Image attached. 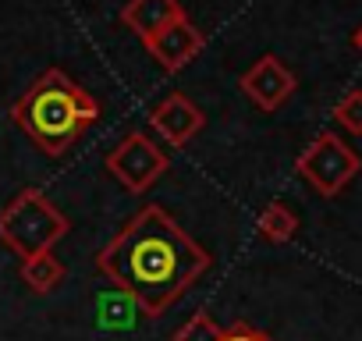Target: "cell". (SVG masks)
Instances as JSON below:
<instances>
[{
	"label": "cell",
	"mask_w": 362,
	"mask_h": 341,
	"mask_svg": "<svg viewBox=\"0 0 362 341\" xmlns=\"http://www.w3.org/2000/svg\"><path fill=\"white\" fill-rule=\"evenodd\" d=\"M214 256L163 207H142L100 253L96 270L149 320L163 316L206 270Z\"/></svg>",
	"instance_id": "obj_1"
},
{
	"label": "cell",
	"mask_w": 362,
	"mask_h": 341,
	"mask_svg": "<svg viewBox=\"0 0 362 341\" xmlns=\"http://www.w3.org/2000/svg\"><path fill=\"white\" fill-rule=\"evenodd\" d=\"M96 117V96L61 68H47L11 107L15 128H22L47 156H64Z\"/></svg>",
	"instance_id": "obj_2"
},
{
	"label": "cell",
	"mask_w": 362,
	"mask_h": 341,
	"mask_svg": "<svg viewBox=\"0 0 362 341\" xmlns=\"http://www.w3.org/2000/svg\"><path fill=\"white\" fill-rule=\"evenodd\" d=\"M68 231H71V221L43 189H22L0 210V245H8L22 260L43 249H54Z\"/></svg>",
	"instance_id": "obj_3"
},
{
	"label": "cell",
	"mask_w": 362,
	"mask_h": 341,
	"mask_svg": "<svg viewBox=\"0 0 362 341\" xmlns=\"http://www.w3.org/2000/svg\"><path fill=\"white\" fill-rule=\"evenodd\" d=\"M298 175L327 200H334L355 175H358V156L348 142H341L334 132H320L298 156Z\"/></svg>",
	"instance_id": "obj_4"
},
{
	"label": "cell",
	"mask_w": 362,
	"mask_h": 341,
	"mask_svg": "<svg viewBox=\"0 0 362 341\" xmlns=\"http://www.w3.org/2000/svg\"><path fill=\"white\" fill-rule=\"evenodd\" d=\"M167 153L149 139V135H142V132H132V135H124L110 153H107V170L110 175L128 189V192H135V196H142V192H149L163 175H167Z\"/></svg>",
	"instance_id": "obj_5"
},
{
	"label": "cell",
	"mask_w": 362,
	"mask_h": 341,
	"mask_svg": "<svg viewBox=\"0 0 362 341\" xmlns=\"http://www.w3.org/2000/svg\"><path fill=\"white\" fill-rule=\"evenodd\" d=\"M142 47L149 50V57L163 68V71H181L185 64H192L203 47H206V36L189 22V15L174 18L170 25H163L160 33H153L149 40H142Z\"/></svg>",
	"instance_id": "obj_6"
},
{
	"label": "cell",
	"mask_w": 362,
	"mask_h": 341,
	"mask_svg": "<svg viewBox=\"0 0 362 341\" xmlns=\"http://www.w3.org/2000/svg\"><path fill=\"white\" fill-rule=\"evenodd\" d=\"M153 132L167 142V146H189L203 128H206V114L181 93H170L167 100H160L149 114Z\"/></svg>",
	"instance_id": "obj_7"
},
{
	"label": "cell",
	"mask_w": 362,
	"mask_h": 341,
	"mask_svg": "<svg viewBox=\"0 0 362 341\" xmlns=\"http://www.w3.org/2000/svg\"><path fill=\"white\" fill-rule=\"evenodd\" d=\"M242 93H245L259 110L274 114V110L295 93V75H291L274 54H267V57H259V61L242 75Z\"/></svg>",
	"instance_id": "obj_8"
},
{
	"label": "cell",
	"mask_w": 362,
	"mask_h": 341,
	"mask_svg": "<svg viewBox=\"0 0 362 341\" xmlns=\"http://www.w3.org/2000/svg\"><path fill=\"white\" fill-rule=\"evenodd\" d=\"M181 15H185V8L177 0H128L121 8V25L132 29L139 40H149L153 33H160Z\"/></svg>",
	"instance_id": "obj_9"
},
{
	"label": "cell",
	"mask_w": 362,
	"mask_h": 341,
	"mask_svg": "<svg viewBox=\"0 0 362 341\" xmlns=\"http://www.w3.org/2000/svg\"><path fill=\"white\" fill-rule=\"evenodd\" d=\"M18 277H22V284H25L29 291H36V295H50V291H57V288L64 284L68 267L54 256V249H43V253L22 260Z\"/></svg>",
	"instance_id": "obj_10"
},
{
	"label": "cell",
	"mask_w": 362,
	"mask_h": 341,
	"mask_svg": "<svg viewBox=\"0 0 362 341\" xmlns=\"http://www.w3.org/2000/svg\"><path fill=\"white\" fill-rule=\"evenodd\" d=\"M256 228H259V235H263L270 245H284V242L295 238L298 217H295V210H291L288 203H267V207L259 210V217H256Z\"/></svg>",
	"instance_id": "obj_11"
},
{
	"label": "cell",
	"mask_w": 362,
	"mask_h": 341,
	"mask_svg": "<svg viewBox=\"0 0 362 341\" xmlns=\"http://www.w3.org/2000/svg\"><path fill=\"white\" fill-rule=\"evenodd\" d=\"M221 337H224V327L210 313H196L174 330V341H221Z\"/></svg>",
	"instance_id": "obj_12"
},
{
	"label": "cell",
	"mask_w": 362,
	"mask_h": 341,
	"mask_svg": "<svg viewBox=\"0 0 362 341\" xmlns=\"http://www.w3.org/2000/svg\"><path fill=\"white\" fill-rule=\"evenodd\" d=\"M334 117H337V125H341L344 132L362 135V93H358V89L348 93V96L334 107Z\"/></svg>",
	"instance_id": "obj_13"
},
{
	"label": "cell",
	"mask_w": 362,
	"mask_h": 341,
	"mask_svg": "<svg viewBox=\"0 0 362 341\" xmlns=\"http://www.w3.org/2000/svg\"><path fill=\"white\" fill-rule=\"evenodd\" d=\"M221 341H274L270 334H263L259 327H252V323H245V320H238V323H231L228 330H224V337Z\"/></svg>",
	"instance_id": "obj_14"
},
{
	"label": "cell",
	"mask_w": 362,
	"mask_h": 341,
	"mask_svg": "<svg viewBox=\"0 0 362 341\" xmlns=\"http://www.w3.org/2000/svg\"><path fill=\"white\" fill-rule=\"evenodd\" d=\"M355 47H358V50H362V29H358V33H355Z\"/></svg>",
	"instance_id": "obj_15"
}]
</instances>
